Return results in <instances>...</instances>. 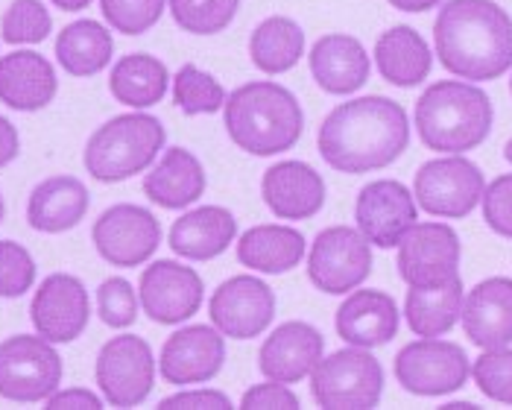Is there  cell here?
Instances as JSON below:
<instances>
[{"label": "cell", "instance_id": "484cf974", "mask_svg": "<svg viewBox=\"0 0 512 410\" xmlns=\"http://www.w3.org/2000/svg\"><path fill=\"white\" fill-rule=\"evenodd\" d=\"M205 167L185 147H167L144 176V197L167 211H182L205 194Z\"/></svg>", "mask_w": 512, "mask_h": 410}, {"label": "cell", "instance_id": "7dc6e473", "mask_svg": "<svg viewBox=\"0 0 512 410\" xmlns=\"http://www.w3.org/2000/svg\"><path fill=\"white\" fill-rule=\"evenodd\" d=\"M56 9H62V12H82V9H88L91 6V0H50Z\"/></svg>", "mask_w": 512, "mask_h": 410}, {"label": "cell", "instance_id": "ac0fdd59", "mask_svg": "<svg viewBox=\"0 0 512 410\" xmlns=\"http://www.w3.org/2000/svg\"><path fill=\"white\" fill-rule=\"evenodd\" d=\"M33 328L50 343H74L91 320V296L82 279L71 273H50L30 305Z\"/></svg>", "mask_w": 512, "mask_h": 410}, {"label": "cell", "instance_id": "ba28073f", "mask_svg": "<svg viewBox=\"0 0 512 410\" xmlns=\"http://www.w3.org/2000/svg\"><path fill=\"white\" fill-rule=\"evenodd\" d=\"M472 361L463 346L439 337H419L395 355V378L413 396H448L466 387Z\"/></svg>", "mask_w": 512, "mask_h": 410}, {"label": "cell", "instance_id": "83f0119b", "mask_svg": "<svg viewBox=\"0 0 512 410\" xmlns=\"http://www.w3.org/2000/svg\"><path fill=\"white\" fill-rule=\"evenodd\" d=\"M88 203V188L77 176H50L27 200V223L41 235H62L85 220Z\"/></svg>", "mask_w": 512, "mask_h": 410}, {"label": "cell", "instance_id": "5b68a950", "mask_svg": "<svg viewBox=\"0 0 512 410\" xmlns=\"http://www.w3.org/2000/svg\"><path fill=\"white\" fill-rule=\"evenodd\" d=\"M167 132L156 115L144 109L118 115L103 126H97L85 144L82 164L85 170L106 185L132 179L156 164L158 153L164 150Z\"/></svg>", "mask_w": 512, "mask_h": 410}, {"label": "cell", "instance_id": "7bdbcfd3", "mask_svg": "<svg viewBox=\"0 0 512 410\" xmlns=\"http://www.w3.org/2000/svg\"><path fill=\"white\" fill-rule=\"evenodd\" d=\"M161 410H229L235 408L232 399L220 390H182L158 402Z\"/></svg>", "mask_w": 512, "mask_h": 410}, {"label": "cell", "instance_id": "f907efd6", "mask_svg": "<svg viewBox=\"0 0 512 410\" xmlns=\"http://www.w3.org/2000/svg\"><path fill=\"white\" fill-rule=\"evenodd\" d=\"M3 214H6V205H3V197H0V223H3Z\"/></svg>", "mask_w": 512, "mask_h": 410}, {"label": "cell", "instance_id": "d6a6232c", "mask_svg": "<svg viewBox=\"0 0 512 410\" xmlns=\"http://www.w3.org/2000/svg\"><path fill=\"white\" fill-rule=\"evenodd\" d=\"M302 56H305V30L299 21L287 15L264 18L249 36V59L267 77L293 71L302 62Z\"/></svg>", "mask_w": 512, "mask_h": 410}, {"label": "cell", "instance_id": "1f68e13d", "mask_svg": "<svg viewBox=\"0 0 512 410\" xmlns=\"http://www.w3.org/2000/svg\"><path fill=\"white\" fill-rule=\"evenodd\" d=\"M170 71L153 53H126L120 56L109 74L112 97L129 109H153L170 88Z\"/></svg>", "mask_w": 512, "mask_h": 410}, {"label": "cell", "instance_id": "f1b7e54d", "mask_svg": "<svg viewBox=\"0 0 512 410\" xmlns=\"http://www.w3.org/2000/svg\"><path fill=\"white\" fill-rule=\"evenodd\" d=\"M308 241L299 229L264 223L252 226L237 238V261L261 276H281L290 273L305 261Z\"/></svg>", "mask_w": 512, "mask_h": 410}, {"label": "cell", "instance_id": "ab89813d", "mask_svg": "<svg viewBox=\"0 0 512 410\" xmlns=\"http://www.w3.org/2000/svg\"><path fill=\"white\" fill-rule=\"evenodd\" d=\"M138 293L126 279L112 276L97 287V314L109 328H129L138 320Z\"/></svg>", "mask_w": 512, "mask_h": 410}, {"label": "cell", "instance_id": "8992f818", "mask_svg": "<svg viewBox=\"0 0 512 410\" xmlns=\"http://www.w3.org/2000/svg\"><path fill=\"white\" fill-rule=\"evenodd\" d=\"M311 396L325 410H372L384 396V367L369 349L322 355L311 372Z\"/></svg>", "mask_w": 512, "mask_h": 410}, {"label": "cell", "instance_id": "6da1fadb", "mask_svg": "<svg viewBox=\"0 0 512 410\" xmlns=\"http://www.w3.org/2000/svg\"><path fill=\"white\" fill-rule=\"evenodd\" d=\"M322 162L337 173L384 170L410 147V121L393 97L366 94L325 115L316 135Z\"/></svg>", "mask_w": 512, "mask_h": 410}, {"label": "cell", "instance_id": "8fae6325", "mask_svg": "<svg viewBox=\"0 0 512 410\" xmlns=\"http://www.w3.org/2000/svg\"><path fill=\"white\" fill-rule=\"evenodd\" d=\"M372 273V244L355 226L322 229L308 252V279L328 296H343L363 285Z\"/></svg>", "mask_w": 512, "mask_h": 410}, {"label": "cell", "instance_id": "b9f144b4", "mask_svg": "<svg viewBox=\"0 0 512 410\" xmlns=\"http://www.w3.org/2000/svg\"><path fill=\"white\" fill-rule=\"evenodd\" d=\"M243 410H299V396L281 384V381H270L267 384H255L243 393L240 399Z\"/></svg>", "mask_w": 512, "mask_h": 410}, {"label": "cell", "instance_id": "d6986e66", "mask_svg": "<svg viewBox=\"0 0 512 410\" xmlns=\"http://www.w3.org/2000/svg\"><path fill=\"white\" fill-rule=\"evenodd\" d=\"M325 355V337L322 331L311 323L290 320L261 343L258 352V369L264 378L281 381V384H299L305 381L319 358Z\"/></svg>", "mask_w": 512, "mask_h": 410}, {"label": "cell", "instance_id": "603a6c76", "mask_svg": "<svg viewBox=\"0 0 512 410\" xmlns=\"http://www.w3.org/2000/svg\"><path fill=\"white\" fill-rule=\"evenodd\" d=\"M261 197L278 220H311L325 205V179L308 162H278L261 179Z\"/></svg>", "mask_w": 512, "mask_h": 410}, {"label": "cell", "instance_id": "2e32d148", "mask_svg": "<svg viewBox=\"0 0 512 410\" xmlns=\"http://www.w3.org/2000/svg\"><path fill=\"white\" fill-rule=\"evenodd\" d=\"M226 364V334L217 326H185L161 346L158 372L173 387L205 384Z\"/></svg>", "mask_w": 512, "mask_h": 410}, {"label": "cell", "instance_id": "816d5d0a", "mask_svg": "<svg viewBox=\"0 0 512 410\" xmlns=\"http://www.w3.org/2000/svg\"><path fill=\"white\" fill-rule=\"evenodd\" d=\"M510 91H512V77H510Z\"/></svg>", "mask_w": 512, "mask_h": 410}, {"label": "cell", "instance_id": "f6af8a7d", "mask_svg": "<svg viewBox=\"0 0 512 410\" xmlns=\"http://www.w3.org/2000/svg\"><path fill=\"white\" fill-rule=\"evenodd\" d=\"M18 153H21V135L15 129V123L0 115V170L15 162Z\"/></svg>", "mask_w": 512, "mask_h": 410}, {"label": "cell", "instance_id": "d4e9b609", "mask_svg": "<svg viewBox=\"0 0 512 410\" xmlns=\"http://www.w3.org/2000/svg\"><path fill=\"white\" fill-rule=\"evenodd\" d=\"M237 238V220L235 214L223 205H199L191 208L188 214H182L173 226H170V238L167 244L188 261H211L217 255H223Z\"/></svg>", "mask_w": 512, "mask_h": 410}, {"label": "cell", "instance_id": "836d02e7", "mask_svg": "<svg viewBox=\"0 0 512 410\" xmlns=\"http://www.w3.org/2000/svg\"><path fill=\"white\" fill-rule=\"evenodd\" d=\"M170 91H173V103L182 115L188 118H197V115H214L226 106V88L223 82L217 80L214 74L202 71L197 65H182L173 82H170Z\"/></svg>", "mask_w": 512, "mask_h": 410}, {"label": "cell", "instance_id": "5bb4252c", "mask_svg": "<svg viewBox=\"0 0 512 410\" xmlns=\"http://www.w3.org/2000/svg\"><path fill=\"white\" fill-rule=\"evenodd\" d=\"M208 317L232 340L261 337L276 320V293L258 276H232L214 290Z\"/></svg>", "mask_w": 512, "mask_h": 410}, {"label": "cell", "instance_id": "c3c4849f", "mask_svg": "<svg viewBox=\"0 0 512 410\" xmlns=\"http://www.w3.org/2000/svg\"><path fill=\"white\" fill-rule=\"evenodd\" d=\"M474 405L472 402H448V405H445V410H472Z\"/></svg>", "mask_w": 512, "mask_h": 410}, {"label": "cell", "instance_id": "4dcf8cb0", "mask_svg": "<svg viewBox=\"0 0 512 410\" xmlns=\"http://www.w3.org/2000/svg\"><path fill=\"white\" fill-rule=\"evenodd\" d=\"M115 56V39L106 24L94 18H79L56 36V62L65 74L85 80L109 68Z\"/></svg>", "mask_w": 512, "mask_h": 410}, {"label": "cell", "instance_id": "7a4b0ae2", "mask_svg": "<svg viewBox=\"0 0 512 410\" xmlns=\"http://www.w3.org/2000/svg\"><path fill=\"white\" fill-rule=\"evenodd\" d=\"M434 50L457 80L492 82L512 71V15L495 0H445Z\"/></svg>", "mask_w": 512, "mask_h": 410}, {"label": "cell", "instance_id": "7c38bea8", "mask_svg": "<svg viewBox=\"0 0 512 410\" xmlns=\"http://www.w3.org/2000/svg\"><path fill=\"white\" fill-rule=\"evenodd\" d=\"M91 241L97 255L112 267H141L161 246V223L144 205L118 203L106 208L94 226Z\"/></svg>", "mask_w": 512, "mask_h": 410}, {"label": "cell", "instance_id": "ffe728a7", "mask_svg": "<svg viewBox=\"0 0 512 410\" xmlns=\"http://www.w3.org/2000/svg\"><path fill=\"white\" fill-rule=\"evenodd\" d=\"M308 65L316 85L334 97H349L360 91L372 74V59L363 41L349 33H328L316 39L308 53Z\"/></svg>", "mask_w": 512, "mask_h": 410}, {"label": "cell", "instance_id": "ee69618b", "mask_svg": "<svg viewBox=\"0 0 512 410\" xmlns=\"http://www.w3.org/2000/svg\"><path fill=\"white\" fill-rule=\"evenodd\" d=\"M103 396L85 390V387H71V390H56L44 405L47 410H103Z\"/></svg>", "mask_w": 512, "mask_h": 410}, {"label": "cell", "instance_id": "30bf717a", "mask_svg": "<svg viewBox=\"0 0 512 410\" xmlns=\"http://www.w3.org/2000/svg\"><path fill=\"white\" fill-rule=\"evenodd\" d=\"M483 170L466 156H442L419 167L413 197L419 208L442 220H463L483 200Z\"/></svg>", "mask_w": 512, "mask_h": 410}, {"label": "cell", "instance_id": "52a82bcc", "mask_svg": "<svg viewBox=\"0 0 512 410\" xmlns=\"http://www.w3.org/2000/svg\"><path fill=\"white\" fill-rule=\"evenodd\" d=\"M62 384L56 343L36 334H15L0 343V399L18 405L47 402Z\"/></svg>", "mask_w": 512, "mask_h": 410}, {"label": "cell", "instance_id": "74e56055", "mask_svg": "<svg viewBox=\"0 0 512 410\" xmlns=\"http://www.w3.org/2000/svg\"><path fill=\"white\" fill-rule=\"evenodd\" d=\"M472 378L477 390L498 402L512 405V349H483V355L472 364Z\"/></svg>", "mask_w": 512, "mask_h": 410}, {"label": "cell", "instance_id": "f546056e", "mask_svg": "<svg viewBox=\"0 0 512 410\" xmlns=\"http://www.w3.org/2000/svg\"><path fill=\"white\" fill-rule=\"evenodd\" d=\"M463 279L454 276L442 285L410 287L404 299V320L416 337H442L463 314Z\"/></svg>", "mask_w": 512, "mask_h": 410}, {"label": "cell", "instance_id": "9a60e30c", "mask_svg": "<svg viewBox=\"0 0 512 410\" xmlns=\"http://www.w3.org/2000/svg\"><path fill=\"white\" fill-rule=\"evenodd\" d=\"M205 285L194 267L179 261H153L138 282V299L144 314L158 326H179L202 308Z\"/></svg>", "mask_w": 512, "mask_h": 410}, {"label": "cell", "instance_id": "3957f363", "mask_svg": "<svg viewBox=\"0 0 512 410\" xmlns=\"http://www.w3.org/2000/svg\"><path fill=\"white\" fill-rule=\"evenodd\" d=\"M223 123L237 150L267 159L299 144L305 132V112L290 88L255 80L237 85L226 97Z\"/></svg>", "mask_w": 512, "mask_h": 410}, {"label": "cell", "instance_id": "4316f807", "mask_svg": "<svg viewBox=\"0 0 512 410\" xmlns=\"http://www.w3.org/2000/svg\"><path fill=\"white\" fill-rule=\"evenodd\" d=\"M375 65L381 80L395 88H416L431 77L434 53L416 27L395 24L375 41Z\"/></svg>", "mask_w": 512, "mask_h": 410}, {"label": "cell", "instance_id": "d590c367", "mask_svg": "<svg viewBox=\"0 0 512 410\" xmlns=\"http://www.w3.org/2000/svg\"><path fill=\"white\" fill-rule=\"evenodd\" d=\"M53 33L50 9L41 0H12L0 21V39L6 44H41Z\"/></svg>", "mask_w": 512, "mask_h": 410}, {"label": "cell", "instance_id": "60d3db41", "mask_svg": "<svg viewBox=\"0 0 512 410\" xmlns=\"http://www.w3.org/2000/svg\"><path fill=\"white\" fill-rule=\"evenodd\" d=\"M480 205H483V220H486V226H489L495 235L512 241V173H504V176L492 179V182L486 185V191H483Z\"/></svg>", "mask_w": 512, "mask_h": 410}, {"label": "cell", "instance_id": "e575fe53", "mask_svg": "<svg viewBox=\"0 0 512 410\" xmlns=\"http://www.w3.org/2000/svg\"><path fill=\"white\" fill-rule=\"evenodd\" d=\"M179 30L191 36H217L232 27L240 0H167Z\"/></svg>", "mask_w": 512, "mask_h": 410}, {"label": "cell", "instance_id": "8d00e7d4", "mask_svg": "<svg viewBox=\"0 0 512 410\" xmlns=\"http://www.w3.org/2000/svg\"><path fill=\"white\" fill-rule=\"evenodd\" d=\"M167 0H100L106 24L120 36H144L156 27Z\"/></svg>", "mask_w": 512, "mask_h": 410}, {"label": "cell", "instance_id": "7402d4cb", "mask_svg": "<svg viewBox=\"0 0 512 410\" xmlns=\"http://www.w3.org/2000/svg\"><path fill=\"white\" fill-rule=\"evenodd\" d=\"M337 334L349 346L357 349H375L387 346L398 334L401 326V311L390 293L384 290H352L346 302L337 308Z\"/></svg>", "mask_w": 512, "mask_h": 410}, {"label": "cell", "instance_id": "bcb514c9", "mask_svg": "<svg viewBox=\"0 0 512 410\" xmlns=\"http://www.w3.org/2000/svg\"><path fill=\"white\" fill-rule=\"evenodd\" d=\"M393 9L398 12H410V15H419V12H431L436 6H442V0H387Z\"/></svg>", "mask_w": 512, "mask_h": 410}, {"label": "cell", "instance_id": "f35d334b", "mask_svg": "<svg viewBox=\"0 0 512 410\" xmlns=\"http://www.w3.org/2000/svg\"><path fill=\"white\" fill-rule=\"evenodd\" d=\"M36 285V261L18 241H0V299H18Z\"/></svg>", "mask_w": 512, "mask_h": 410}, {"label": "cell", "instance_id": "9c48e42d", "mask_svg": "<svg viewBox=\"0 0 512 410\" xmlns=\"http://www.w3.org/2000/svg\"><path fill=\"white\" fill-rule=\"evenodd\" d=\"M94 378L112 408H138L150 399L156 384V358L144 337L118 334L97 352Z\"/></svg>", "mask_w": 512, "mask_h": 410}, {"label": "cell", "instance_id": "e0dca14e", "mask_svg": "<svg viewBox=\"0 0 512 410\" xmlns=\"http://www.w3.org/2000/svg\"><path fill=\"white\" fill-rule=\"evenodd\" d=\"M419 203L398 179H375L360 188L355 223L363 238L378 249H393L404 232L416 223Z\"/></svg>", "mask_w": 512, "mask_h": 410}, {"label": "cell", "instance_id": "cb8c5ba5", "mask_svg": "<svg viewBox=\"0 0 512 410\" xmlns=\"http://www.w3.org/2000/svg\"><path fill=\"white\" fill-rule=\"evenodd\" d=\"M59 91L56 68L36 50H12L0 56V103L15 112H41Z\"/></svg>", "mask_w": 512, "mask_h": 410}, {"label": "cell", "instance_id": "681fc988", "mask_svg": "<svg viewBox=\"0 0 512 410\" xmlns=\"http://www.w3.org/2000/svg\"><path fill=\"white\" fill-rule=\"evenodd\" d=\"M504 159H507V162L512 164V138H510V141H507V147H504Z\"/></svg>", "mask_w": 512, "mask_h": 410}, {"label": "cell", "instance_id": "4fadbf2b", "mask_svg": "<svg viewBox=\"0 0 512 410\" xmlns=\"http://www.w3.org/2000/svg\"><path fill=\"white\" fill-rule=\"evenodd\" d=\"M460 235L448 223H413L398 241V276L407 287L442 285L460 276Z\"/></svg>", "mask_w": 512, "mask_h": 410}, {"label": "cell", "instance_id": "277c9868", "mask_svg": "<svg viewBox=\"0 0 512 410\" xmlns=\"http://www.w3.org/2000/svg\"><path fill=\"white\" fill-rule=\"evenodd\" d=\"M413 121L428 150L463 156L489 138L495 106L477 82L439 80L416 100Z\"/></svg>", "mask_w": 512, "mask_h": 410}, {"label": "cell", "instance_id": "44dd1931", "mask_svg": "<svg viewBox=\"0 0 512 410\" xmlns=\"http://www.w3.org/2000/svg\"><path fill=\"white\" fill-rule=\"evenodd\" d=\"M460 323L480 349L512 346V279L492 276L477 282L463 299Z\"/></svg>", "mask_w": 512, "mask_h": 410}]
</instances>
